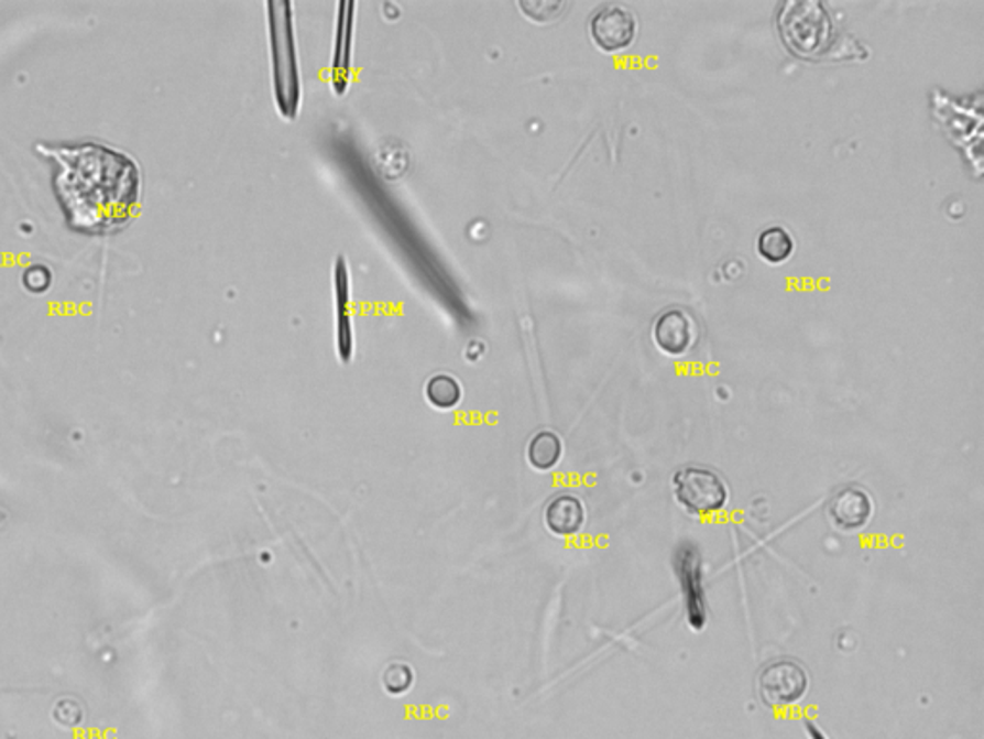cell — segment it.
Segmentation results:
<instances>
[{
    "mask_svg": "<svg viewBox=\"0 0 984 739\" xmlns=\"http://www.w3.org/2000/svg\"><path fill=\"white\" fill-rule=\"evenodd\" d=\"M37 151L56 164L54 193L69 228L107 236L133 220L141 200V170L129 154L99 143L37 145Z\"/></svg>",
    "mask_w": 984,
    "mask_h": 739,
    "instance_id": "6da1fadb",
    "label": "cell"
},
{
    "mask_svg": "<svg viewBox=\"0 0 984 739\" xmlns=\"http://www.w3.org/2000/svg\"><path fill=\"white\" fill-rule=\"evenodd\" d=\"M267 30L272 48L273 91L281 115L295 118L303 85L296 53L293 12L288 2H267Z\"/></svg>",
    "mask_w": 984,
    "mask_h": 739,
    "instance_id": "7a4b0ae2",
    "label": "cell"
},
{
    "mask_svg": "<svg viewBox=\"0 0 984 739\" xmlns=\"http://www.w3.org/2000/svg\"><path fill=\"white\" fill-rule=\"evenodd\" d=\"M777 28L783 43L798 56H818L833 39V20L819 0H788L780 7Z\"/></svg>",
    "mask_w": 984,
    "mask_h": 739,
    "instance_id": "3957f363",
    "label": "cell"
},
{
    "mask_svg": "<svg viewBox=\"0 0 984 739\" xmlns=\"http://www.w3.org/2000/svg\"><path fill=\"white\" fill-rule=\"evenodd\" d=\"M674 481L675 497L690 514L708 517L728 504V486L712 470L690 466L675 474Z\"/></svg>",
    "mask_w": 984,
    "mask_h": 739,
    "instance_id": "277c9868",
    "label": "cell"
},
{
    "mask_svg": "<svg viewBox=\"0 0 984 739\" xmlns=\"http://www.w3.org/2000/svg\"><path fill=\"white\" fill-rule=\"evenodd\" d=\"M808 672L795 661H775L767 664L757 682L762 702L772 709H787L803 699L808 692Z\"/></svg>",
    "mask_w": 984,
    "mask_h": 739,
    "instance_id": "5b68a950",
    "label": "cell"
},
{
    "mask_svg": "<svg viewBox=\"0 0 984 739\" xmlns=\"http://www.w3.org/2000/svg\"><path fill=\"white\" fill-rule=\"evenodd\" d=\"M591 35L606 53L623 51L635 41V14L623 4H604L591 18Z\"/></svg>",
    "mask_w": 984,
    "mask_h": 739,
    "instance_id": "8992f818",
    "label": "cell"
},
{
    "mask_svg": "<svg viewBox=\"0 0 984 739\" xmlns=\"http://www.w3.org/2000/svg\"><path fill=\"white\" fill-rule=\"evenodd\" d=\"M652 334L658 349L671 357H682L697 344V322L687 311L671 306L656 318Z\"/></svg>",
    "mask_w": 984,
    "mask_h": 739,
    "instance_id": "52a82bcc",
    "label": "cell"
},
{
    "mask_svg": "<svg viewBox=\"0 0 984 739\" xmlns=\"http://www.w3.org/2000/svg\"><path fill=\"white\" fill-rule=\"evenodd\" d=\"M335 303H337V349L342 362L352 360L354 352V329L350 314V272L345 257L335 264Z\"/></svg>",
    "mask_w": 984,
    "mask_h": 739,
    "instance_id": "ba28073f",
    "label": "cell"
},
{
    "mask_svg": "<svg viewBox=\"0 0 984 739\" xmlns=\"http://www.w3.org/2000/svg\"><path fill=\"white\" fill-rule=\"evenodd\" d=\"M871 514L873 503L863 489H841L829 501V519L839 530H862L870 524Z\"/></svg>",
    "mask_w": 984,
    "mask_h": 739,
    "instance_id": "9c48e42d",
    "label": "cell"
},
{
    "mask_svg": "<svg viewBox=\"0 0 984 739\" xmlns=\"http://www.w3.org/2000/svg\"><path fill=\"white\" fill-rule=\"evenodd\" d=\"M545 522L553 534L560 537L576 535L584 524L583 503L573 496H560L546 507Z\"/></svg>",
    "mask_w": 984,
    "mask_h": 739,
    "instance_id": "30bf717a",
    "label": "cell"
},
{
    "mask_svg": "<svg viewBox=\"0 0 984 739\" xmlns=\"http://www.w3.org/2000/svg\"><path fill=\"white\" fill-rule=\"evenodd\" d=\"M334 48V87L341 95L349 85L350 45H352V2H342Z\"/></svg>",
    "mask_w": 984,
    "mask_h": 739,
    "instance_id": "8fae6325",
    "label": "cell"
},
{
    "mask_svg": "<svg viewBox=\"0 0 984 739\" xmlns=\"http://www.w3.org/2000/svg\"><path fill=\"white\" fill-rule=\"evenodd\" d=\"M795 241L787 229L772 226L757 236V252L772 264H780L792 254Z\"/></svg>",
    "mask_w": 984,
    "mask_h": 739,
    "instance_id": "7c38bea8",
    "label": "cell"
},
{
    "mask_svg": "<svg viewBox=\"0 0 984 739\" xmlns=\"http://www.w3.org/2000/svg\"><path fill=\"white\" fill-rule=\"evenodd\" d=\"M531 466L537 470H550L560 463L561 439L554 432H538L527 447Z\"/></svg>",
    "mask_w": 984,
    "mask_h": 739,
    "instance_id": "4fadbf2b",
    "label": "cell"
},
{
    "mask_svg": "<svg viewBox=\"0 0 984 739\" xmlns=\"http://www.w3.org/2000/svg\"><path fill=\"white\" fill-rule=\"evenodd\" d=\"M425 395L433 406H437L440 411H450L462 401V385L448 373H437L427 381Z\"/></svg>",
    "mask_w": 984,
    "mask_h": 739,
    "instance_id": "5bb4252c",
    "label": "cell"
},
{
    "mask_svg": "<svg viewBox=\"0 0 984 739\" xmlns=\"http://www.w3.org/2000/svg\"><path fill=\"white\" fill-rule=\"evenodd\" d=\"M682 570H687L681 572V582L682 584H685V587H682V589H685V594H687L689 589H692V595H690L689 601L690 624L700 630V628H702V624H704V602L700 601L697 595H695V587H690L695 586V582H698V579H700V572H698V568H682Z\"/></svg>",
    "mask_w": 984,
    "mask_h": 739,
    "instance_id": "9a60e30c",
    "label": "cell"
},
{
    "mask_svg": "<svg viewBox=\"0 0 984 739\" xmlns=\"http://www.w3.org/2000/svg\"><path fill=\"white\" fill-rule=\"evenodd\" d=\"M412 671L406 664H393L385 674V687L389 694L401 695L412 686Z\"/></svg>",
    "mask_w": 984,
    "mask_h": 739,
    "instance_id": "2e32d148",
    "label": "cell"
},
{
    "mask_svg": "<svg viewBox=\"0 0 984 739\" xmlns=\"http://www.w3.org/2000/svg\"><path fill=\"white\" fill-rule=\"evenodd\" d=\"M520 7H522V10H525V14L529 15L531 20L546 22V20L556 18L561 8H564V4H561V2H545V0H538V2H522Z\"/></svg>",
    "mask_w": 984,
    "mask_h": 739,
    "instance_id": "e0dca14e",
    "label": "cell"
}]
</instances>
